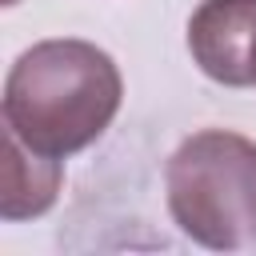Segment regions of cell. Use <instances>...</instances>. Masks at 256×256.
Instances as JSON below:
<instances>
[{
    "label": "cell",
    "mask_w": 256,
    "mask_h": 256,
    "mask_svg": "<svg viewBox=\"0 0 256 256\" xmlns=\"http://www.w3.org/2000/svg\"><path fill=\"white\" fill-rule=\"evenodd\" d=\"M124 80L116 60L76 36L40 40L16 56L4 80V132L24 148L64 160L116 120Z\"/></svg>",
    "instance_id": "obj_1"
},
{
    "label": "cell",
    "mask_w": 256,
    "mask_h": 256,
    "mask_svg": "<svg viewBox=\"0 0 256 256\" xmlns=\"http://www.w3.org/2000/svg\"><path fill=\"white\" fill-rule=\"evenodd\" d=\"M176 228L216 252L256 240V140L232 128H200L176 144L164 168Z\"/></svg>",
    "instance_id": "obj_2"
},
{
    "label": "cell",
    "mask_w": 256,
    "mask_h": 256,
    "mask_svg": "<svg viewBox=\"0 0 256 256\" xmlns=\"http://www.w3.org/2000/svg\"><path fill=\"white\" fill-rule=\"evenodd\" d=\"M188 52L208 80L248 88L256 52V0H204L188 20Z\"/></svg>",
    "instance_id": "obj_3"
},
{
    "label": "cell",
    "mask_w": 256,
    "mask_h": 256,
    "mask_svg": "<svg viewBox=\"0 0 256 256\" xmlns=\"http://www.w3.org/2000/svg\"><path fill=\"white\" fill-rule=\"evenodd\" d=\"M60 180H64L60 160L32 152L12 132H4V196H0L4 220H28L48 212L56 204Z\"/></svg>",
    "instance_id": "obj_4"
},
{
    "label": "cell",
    "mask_w": 256,
    "mask_h": 256,
    "mask_svg": "<svg viewBox=\"0 0 256 256\" xmlns=\"http://www.w3.org/2000/svg\"><path fill=\"white\" fill-rule=\"evenodd\" d=\"M252 84H256V52H252Z\"/></svg>",
    "instance_id": "obj_5"
}]
</instances>
